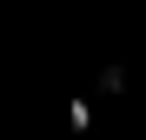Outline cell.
<instances>
[{
    "instance_id": "1",
    "label": "cell",
    "mask_w": 146,
    "mask_h": 140,
    "mask_svg": "<svg viewBox=\"0 0 146 140\" xmlns=\"http://www.w3.org/2000/svg\"><path fill=\"white\" fill-rule=\"evenodd\" d=\"M66 113H73V133H86V127H93V107H86V93H80V100H73Z\"/></svg>"
}]
</instances>
